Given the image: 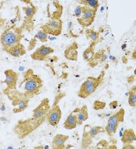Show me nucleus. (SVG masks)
<instances>
[{
  "mask_svg": "<svg viewBox=\"0 0 136 149\" xmlns=\"http://www.w3.org/2000/svg\"><path fill=\"white\" fill-rule=\"evenodd\" d=\"M105 50L103 49L95 53L92 59L89 62V64L91 68H94L98 64L103 63L107 59V55L105 53Z\"/></svg>",
  "mask_w": 136,
  "mask_h": 149,
  "instance_id": "4468645a",
  "label": "nucleus"
},
{
  "mask_svg": "<svg viewBox=\"0 0 136 149\" xmlns=\"http://www.w3.org/2000/svg\"><path fill=\"white\" fill-rule=\"evenodd\" d=\"M106 104L104 102H100L99 100H96L93 104V109L96 111L99 109H103L105 107Z\"/></svg>",
  "mask_w": 136,
  "mask_h": 149,
  "instance_id": "bb28decb",
  "label": "nucleus"
},
{
  "mask_svg": "<svg viewBox=\"0 0 136 149\" xmlns=\"http://www.w3.org/2000/svg\"><path fill=\"white\" fill-rule=\"evenodd\" d=\"M97 43V42H92L90 44L89 47L85 49V51H84L83 53V57L84 60L86 61L89 62L90 61L93 57L94 56V47L95 46Z\"/></svg>",
  "mask_w": 136,
  "mask_h": 149,
  "instance_id": "412c9836",
  "label": "nucleus"
},
{
  "mask_svg": "<svg viewBox=\"0 0 136 149\" xmlns=\"http://www.w3.org/2000/svg\"><path fill=\"white\" fill-rule=\"evenodd\" d=\"M62 14V7L57 4L56 10L53 12L51 18L46 23L41 26V29L48 34L53 36H57L61 34L62 31V22L61 19Z\"/></svg>",
  "mask_w": 136,
  "mask_h": 149,
  "instance_id": "20e7f679",
  "label": "nucleus"
},
{
  "mask_svg": "<svg viewBox=\"0 0 136 149\" xmlns=\"http://www.w3.org/2000/svg\"><path fill=\"white\" fill-rule=\"evenodd\" d=\"M77 2L80 5L85 6L86 7L97 11L99 7V1L98 0H80Z\"/></svg>",
  "mask_w": 136,
  "mask_h": 149,
  "instance_id": "4be33fe9",
  "label": "nucleus"
},
{
  "mask_svg": "<svg viewBox=\"0 0 136 149\" xmlns=\"http://www.w3.org/2000/svg\"><path fill=\"white\" fill-rule=\"evenodd\" d=\"M62 112L60 107L56 104L50 107L46 114L47 123L53 127L58 125L61 118Z\"/></svg>",
  "mask_w": 136,
  "mask_h": 149,
  "instance_id": "9d476101",
  "label": "nucleus"
},
{
  "mask_svg": "<svg viewBox=\"0 0 136 149\" xmlns=\"http://www.w3.org/2000/svg\"><path fill=\"white\" fill-rule=\"evenodd\" d=\"M6 52L12 56L20 57L25 54L26 53V49L25 46L20 43L11 48Z\"/></svg>",
  "mask_w": 136,
  "mask_h": 149,
  "instance_id": "f3484780",
  "label": "nucleus"
},
{
  "mask_svg": "<svg viewBox=\"0 0 136 149\" xmlns=\"http://www.w3.org/2000/svg\"><path fill=\"white\" fill-rule=\"evenodd\" d=\"M23 28L13 25L6 29L1 36V43L3 50L5 52L15 45L20 43L24 36Z\"/></svg>",
  "mask_w": 136,
  "mask_h": 149,
  "instance_id": "7ed1b4c3",
  "label": "nucleus"
},
{
  "mask_svg": "<svg viewBox=\"0 0 136 149\" xmlns=\"http://www.w3.org/2000/svg\"><path fill=\"white\" fill-rule=\"evenodd\" d=\"M88 108L86 105H84L81 108H80L76 114V118L77 125H82L84 122L89 119Z\"/></svg>",
  "mask_w": 136,
  "mask_h": 149,
  "instance_id": "aec40b11",
  "label": "nucleus"
},
{
  "mask_svg": "<svg viewBox=\"0 0 136 149\" xmlns=\"http://www.w3.org/2000/svg\"><path fill=\"white\" fill-rule=\"evenodd\" d=\"M48 35V34L46 33L45 31H44L42 30H40L35 36L34 38L37 39L42 43H45L47 41Z\"/></svg>",
  "mask_w": 136,
  "mask_h": 149,
  "instance_id": "a878e982",
  "label": "nucleus"
},
{
  "mask_svg": "<svg viewBox=\"0 0 136 149\" xmlns=\"http://www.w3.org/2000/svg\"><path fill=\"white\" fill-rule=\"evenodd\" d=\"M50 107L49 98H43L33 110L32 117L19 120L13 129L17 138L23 139L43 125L46 120V114Z\"/></svg>",
  "mask_w": 136,
  "mask_h": 149,
  "instance_id": "f257e3e1",
  "label": "nucleus"
},
{
  "mask_svg": "<svg viewBox=\"0 0 136 149\" xmlns=\"http://www.w3.org/2000/svg\"><path fill=\"white\" fill-rule=\"evenodd\" d=\"M26 4H27L26 7H23V10L25 14V20L24 21L23 24L21 26L23 29H25L28 31H31L33 30V17L36 13L37 7L34 5L33 3L30 1H24Z\"/></svg>",
  "mask_w": 136,
  "mask_h": 149,
  "instance_id": "6e6552de",
  "label": "nucleus"
},
{
  "mask_svg": "<svg viewBox=\"0 0 136 149\" xmlns=\"http://www.w3.org/2000/svg\"><path fill=\"white\" fill-rule=\"evenodd\" d=\"M123 149H136L134 146L132 144H123V147L122 148Z\"/></svg>",
  "mask_w": 136,
  "mask_h": 149,
  "instance_id": "7c9ffc66",
  "label": "nucleus"
},
{
  "mask_svg": "<svg viewBox=\"0 0 136 149\" xmlns=\"http://www.w3.org/2000/svg\"><path fill=\"white\" fill-rule=\"evenodd\" d=\"M3 93L12 102L13 113H22L28 107L30 99L24 96L20 91L17 89H8L6 88L3 91Z\"/></svg>",
  "mask_w": 136,
  "mask_h": 149,
  "instance_id": "423d86ee",
  "label": "nucleus"
},
{
  "mask_svg": "<svg viewBox=\"0 0 136 149\" xmlns=\"http://www.w3.org/2000/svg\"><path fill=\"white\" fill-rule=\"evenodd\" d=\"M125 115V111L123 108H121L116 113L110 116L108 119L107 123L119 125L121 123H123L124 120Z\"/></svg>",
  "mask_w": 136,
  "mask_h": 149,
  "instance_id": "a211bd4d",
  "label": "nucleus"
},
{
  "mask_svg": "<svg viewBox=\"0 0 136 149\" xmlns=\"http://www.w3.org/2000/svg\"><path fill=\"white\" fill-rule=\"evenodd\" d=\"M109 143L105 140H102L96 145V149H107Z\"/></svg>",
  "mask_w": 136,
  "mask_h": 149,
  "instance_id": "cd10ccee",
  "label": "nucleus"
},
{
  "mask_svg": "<svg viewBox=\"0 0 136 149\" xmlns=\"http://www.w3.org/2000/svg\"><path fill=\"white\" fill-rule=\"evenodd\" d=\"M86 36L88 39L92 40V42H98L100 37V32L95 31L92 29H87L85 32Z\"/></svg>",
  "mask_w": 136,
  "mask_h": 149,
  "instance_id": "b1692460",
  "label": "nucleus"
},
{
  "mask_svg": "<svg viewBox=\"0 0 136 149\" xmlns=\"http://www.w3.org/2000/svg\"><path fill=\"white\" fill-rule=\"evenodd\" d=\"M79 109L80 107H77L67 116L63 124V127L66 129L71 130L76 128L77 125L76 114Z\"/></svg>",
  "mask_w": 136,
  "mask_h": 149,
  "instance_id": "ddd939ff",
  "label": "nucleus"
},
{
  "mask_svg": "<svg viewBox=\"0 0 136 149\" xmlns=\"http://www.w3.org/2000/svg\"><path fill=\"white\" fill-rule=\"evenodd\" d=\"M23 80L20 82L19 88L24 96L33 98L40 94L43 86V81L39 75L35 73L33 70L29 68L23 73Z\"/></svg>",
  "mask_w": 136,
  "mask_h": 149,
  "instance_id": "f03ea898",
  "label": "nucleus"
},
{
  "mask_svg": "<svg viewBox=\"0 0 136 149\" xmlns=\"http://www.w3.org/2000/svg\"><path fill=\"white\" fill-rule=\"evenodd\" d=\"M136 140V134L133 129H128L124 131L121 138V141L123 144H132Z\"/></svg>",
  "mask_w": 136,
  "mask_h": 149,
  "instance_id": "6ab92c4d",
  "label": "nucleus"
},
{
  "mask_svg": "<svg viewBox=\"0 0 136 149\" xmlns=\"http://www.w3.org/2000/svg\"><path fill=\"white\" fill-rule=\"evenodd\" d=\"M118 126L119 125H114L107 123V125L105 127V130L109 136H113L116 133Z\"/></svg>",
  "mask_w": 136,
  "mask_h": 149,
  "instance_id": "393cba45",
  "label": "nucleus"
},
{
  "mask_svg": "<svg viewBox=\"0 0 136 149\" xmlns=\"http://www.w3.org/2000/svg\"><path fill=\"white\" fill-rule=\"evenodd\" d=\"M83 9V6L79 5L75 9V16L78 18L80 17L82 15V11Z\"/></svg>",
  "mask_w": 136,
  "mask_h": 149,
  "instance_id": "c85d7f7f",
  "label": "nucleus"
},
{
  "mask_svg": "<svg viewBox=\"0 0 136 149\" xmlns=\"http://www.w3.org/2000/svg\"><path fill=\"white\" fill-rule=\"evenodd\" d=\"M54 52L52 48L42 45L38 48L35 51L31 54L32 59L37 61H45L48 58L49 55Z\"/></svg>",
  "mask_w": 136,
  "mask_h": 149,
  "instance_id": "9b49d317",
  "label": "nucleus"
},
{
  "mask_svg": "<svg viewBox=\"0 0 136 149\" xmlns=\"http://www.w3.org/2000/svg\"><path fill=\"white\" fill-rule=\"evenodd\" d=\"M105 127L101 126H92L86 124L84 126L82 136V149H86L93 143V140L100 133H105Z\"/></svg>",
  "mask_w": 136,
  "mask_h": 149,
  "instance_id": "0eeeda50",
  "label": "nucleus"
},
{
  "mask_svg": "<svg viewBox=\"0 0 136 149\" xmlns=\"http://www.w3.org/2000/svg\"><path fill=\"white\" fill-rule=\"evenodd\" d=\"M111 59L113 61V62H114V63H118V60H117V58L116 57L112 56H111Z\"/></svg>",
  "mask_w": 136,
  "mask_h": 149,
  "instance_id": "2f4dec72",
  "label": "nucleus"
},
{
  "mask_svg": "<svg viewBox=\"0 0 136 149\" xmlns=\"http://www.w3.org/2000/svg\"><path fill=\"white\" fill-rule=\"evenodd\" d=\"M105 75V70H103L98 77H88L80 86L78 97L85 99L93 93L103 81Z\"/></svg>",
  "mask_w": 136,
  "mask_h": 149,
  "instance_id": "39448f33",
  "label": "nucleus"
},
{
  "mask_svg": "<svg viewBox=\"0 0 136 149\" xmlns=\"http://www.w3.org/2000/svg\"><path fill=\"white\" fill-rule=\"evenodd\" d=\"M78 45L75 42H73L67 47L64 51V55L67 59L73 61L77 60Z\"/></svg>",
  "mask_w": 136,
  "mask_h": 149,
  "instance_id": "dca6fc26",
  "label": "nucleus"
},
{
  "mask_svg": "<svg viewBox=\"0 0 136 149\" xmlns=\"http://www.w3.org/2000/svg\"><path fill=\"white\" fill-rule=\"evenodd\" d=\"M118 107V102L117 100H114L109 104V107L112 109H116Z\"/></svg>",
  "mask_w": 136,
  "mask_h": 149,
  "instance_id": "c756f323",
  "label": "nucleus"
},
{
  "mask_svg": "<svg viewBox=\"0 0 136 149\" xmlns=\"http://www.w3.org/2000/svg\"><path fill=\"white\" fill-rule=\"evenodd\" d=\"M69 136L67 135L58 134L55 136L52 141V148L53 149H63L66 147L65 144Z\"/></svg>",
  "mask_w": 136,
  "mask_h": 149,
  "instance_id": "2eb2a0df",
  "label": "nucleus"
},
{
  "mask_svg": "<svg viewBox=\"0 0 136 149\" xmlns=\"http://www.w3.org/2000/svg\"><path fill=\"white\" fill-rule=\"evenodd\" d=\"M96 11V10L91 9L83 6L82 15L80 17L77 19L78 23L82 27H89L94 21Z\"/></svg>",
  "mask_w": 136,
  "mask_h": 149,
  "instance_id": "1a4fd4ad",
  "label": "nucleus"
},
{
  "mask_svg": "<svg viewBox=\"0 0 136 149\" xmlns=\"http://www.w3.org/2000/svg\"><path fill=\"white\" fill-rule=\"evenodd\" d=\"M5 75V80L2 81V83L6 84V88L8 89H17V84L18 80V75L13 69H8L4 71Z\"/></svg>",
  "mask_w": 136,
  "mask_h": 149,
  "instance_id": "f8f14e48",
  "label": "nucleus"
},
{
  "mask_svg": "<svg viewBox=\"0 0 136 149\" xmlns=\"http://www.w3.org/2000/svg\"><path fill=\"white\" fill-rule=\"evenodd\" d=\"M128 104L131 107H135L136 106V86H133L128 91Z\"/></svg>",
  "mask_w": 136,
  "mask_h": 149,
  "instance_id": "5701e85b",
  "label": "nucleus"
}]
</instances>
